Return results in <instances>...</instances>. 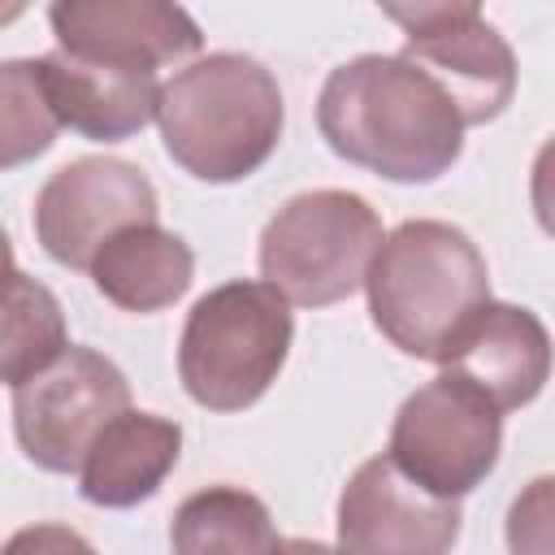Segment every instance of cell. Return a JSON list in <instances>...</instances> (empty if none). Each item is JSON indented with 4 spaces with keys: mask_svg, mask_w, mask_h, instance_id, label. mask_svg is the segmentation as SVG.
Here are the masks:
<instances>
[{
    "mask_svg": "<svg viewBox=\"0 0 555 555\" xmlns=\"http://www.w3.org/2000/svg\"><path fill=\"white\" fill-rule=\"evenodd\" d=\"M0 555H100L78 529L69 525H56V520H39V525H26L17 529Z\"/></svg>",
    "mask_w": 555,
    "mask_h": 555,
    "instance_id": "cell-20",
    "label": "cell"
},
{
    "mask_svg": "<svg viewBox=\"0 0 555 555\" xmlns=\"http://www.w3.org/2000/svg\"><path fill=\"white\" fill-rule=\"evenodd\" d=\"M130 412L126 373L95 347H65L48 369L13 386V438L43 473H78L87 447Z\"/></svg>",
    "mask_w": 555,
    "mask_h": 555,
    "instance_id": "cell-7",
    "label": "cell"
},
{
    "mask_svg": "<svg viewBox=\"0 0 555 555\" xmlns=\"http://www.w3.org/2000/svg\"><path fill=\"white\" fill-rule=\"evenodd\" d=\"M39 74L56 121L91 143L134 139L156 117V95H160L156 74L69 56L61 48L39 56Z\"/></svg>",
    "mask_w": 555,
    "mask_h": 555,
    "instance_id": "cell-13",
    "label": "cell"
},
{
    "mask_svg": "<svg viewBox=\"0 0 555 555\" xmlns=\"http://www.w3.org/2000/svg\"><path fill=\"white\" fill-rule=\"evenodd\" d=\"M69 347L61 299L30 273L13 269L0 282V382L22 386Z\"/></svg>",
    "mask_w": 555,
    "mask_h": 555,
    "instance_id": "cell-17",
    "label": "cell"
},
{
    "mask_svg": "<svg viewBox=\"0 0 555 555\" xmlns=\"http://www.w3.org/2000/svg\"><path fill=\"white\" fill-rule=\"evenodd\" d=\"M499 447L503 412L460 373L442 369L399 403L386 438V460L434 499L460 503L494 473Z\"/></svg>",
    "mask_w": 555,
    "mask_h": 555,
    "instance_id": "cell-6",
    "label": "cell"
},
{
    "mask_svg": "<svg viewBox=\"0 0 555 555\" xmlns=\"http://www.w3.org/2000/svg\"><path fill=\"white\" fill-rule=\"evenodd\" d=\"M160 199L152 178L117 156H78L61 165L35 195V238L65 269H91L95 251L130 230L156 221Z\"/></svg>",
    "mask_w": 555,
    "mask_h": 555,
    "instance_id": "cell-9",
    "label": "cell"
},
{
    "mask_svg": "<svg viewBox=\"0 0 555 555\" xmlns=\"http://www.w3.org/2000/svg\"><path fill=\"white\" fill-rule=\"evenodd\" d=\"M278 555H343V551L325 546V542H312V538H291V542H282Z\"/></svg>",
    "mask_w": 555,
    "mask_h": 555,
    "instance_id": "cell-21",
    "label": "cell"
},
{
    "mask_svg": "<svg viewBox=\"0 0 555 555\" xmlns=\"http://www.w3.org/2000/svg\"><path fill=\"white\" fill-rule=\"evenodd\" d=\"M442 369L477 386L499 412H516L533 403L551 377V334L538 312L490 299L468 321Z\"/></svg>",
    "mask_w": 555,
    "mask_h": 555,
    "instance_id": "cell-12",
    "label": "cell"
},
{
    "mask_svg": "<svg viewBox=\"0 0 555 555\" xmlns=\"http://www.w3.org/2000/svg\"><path fill=\"white\" fill-rule=\"evenodd\" d=\"M173 555H278L282 538L260 494L243 486H204L169 520Z\"/></svg>",
    "mask_w": 555,
    "mask_h": 555,
    "instance_id": "cell-16",
    "label": "cell"
},
{
    "mask_svg": "<svg viewBox=\"0 0 555 555\" xmlns=\"http://www.w3.org/2000/svg\"><path fill=\"white\" fill-rule=\"evenodd\" d=\"M295 338L291 304L264 282H221L199 295L178 338L182 390L208 412L251 408L282 373Z\"/></svg>",
    "mask_w": 555,
    "mask_h": 555,
    "instance_id": "cell-4",
    "label": "cell"
},
{
    "mask_svg": "<svg viewBox=\"0 0 555 555\" xmlns=\"http://www.w3.org/2000/svg\"><path fill=\"white\" fill-rule=\"evenodd\" d=\"M91 282L95 291L117 304L121 312H165L173 308L191 282H195V251L182 234L160 230L156 221L130 225L113 234L95 260H91Z\"/></svg>",
    "mask_w": 555,
    "mask_h": 555,
    "instance_id": "cell-15",
    "label": "cell"
},
{
    "mask_svg": "<svg viewBox=\"0 0 555 555\" xmlns=\"http://www.w3.org/2000/svg\"><path fill=\"white\" fill-rule=\"evenodd\" d=\"M364 291L369 317L395 351L447 364L468 321L490 304V269L460 225L416 217L382 238Z\"/></svg>",
    "mask_w": 555,
    "mask_h": 555,
    "instance_id": "cell-2",
    "label": "cell"
},
{
    "mask_svg": "<svg viewBox=\"0 0 555 555\" xmlns=\"http://www.w3.org/2000/svg\"><path fill=\"white\" fill-rule=\"evenodd\" d=\"M17 13H22V4H0V26H4V22H13Z\"/></svg>",
    "mask_w": 555,
    "mask_h": 555,
    "instance_id": "cell-23",
    "label": "cell"
},
{
    "mask_svg": "<svg viewBox=\"0 0 555 555\" xmlns=\"http://www.w3.org/2000/svg\"><path fill=\"white\" fill-rule=\"evenodd\" d=\"M343 555H451L460 542V503L434 499L386 455L364 460L338 494Z\"/></svg>",
    "mask_w": 555,
    "mask_h": 555,
    "instance_id": "cell-10",
    "label": "cell"
},
{
    "mask_svg": "<svg viewBox=\"0 0 555 555\" xmlns=\"http://www.w3.org/2000/svg\"><path fill=\"white\" fill-rule=\"evenodd\" d=\"M182 425L156 412H121L104 434L87 447L78 464V494L95 507L121 512L147 503L165 477L178 468Z\"/></svg>",
    "mask_w": 555,
    "mask_h": 555,
    "instance_id": "cell-14",
    "label": "cell"
},
{
    "mask_svg": "<svg viewBox=\"0 0 555 555\" xmlns=\"http://www.w3.org/2000/svg\"><path fill=\"white\" fill-rule=\"evenodd\" d=\"M169 160L212 186L251 178L282 139L286 104L273 69L247 52H208L160 82L156 117Z\"/></svg>",
    "mask_w": 555,
    "mask_h": 555,
    "instance_id": "cell-3",
    "label": "cell"
},
{
    "mask_svg": "<svg viewBox=\"0 0 555 555\" xmlns=\"http://www.w3.org/2000/svg\"><path fill=\"white\" fill-rule=\"evenodd\" d=\"M403 30V61L429 74L455 104L464 130L494 121L516 95V52L468 0L438 4H386Z\"/></svg>",
    "mask_w": 555,
    "mask_h": 555,
    "instance_id": "cell-8",
    "label": "cell"
},
{
    "mask_svg": "<svg viewBox=\"0 0 555 555\" xmlns=\"http://www.w3.org/2000/svg\"><path fill=\"white\" fill-rule=\"evenodd\" d=\"M551 477H538L516 503H512V516H507V546L512 555H551Z\"/></svg>",
    "mask_w": 555,
    "mask_h": 555,
    "instance_id": "cell-19",
    "label": "cell"
},
{
    "mask_svg": "<svg viewBox=\"0 0 555 555\" xmlns=\"http://www.w3.org/2000/svg\"><path fill=\"white\" fill-rule=\"evenodd\" d=\"M13 273V243H9V234H4V225H0V282Z\"/></svg>",
    "mask_w": 555,
    "mask_h": 555,
    "instance_id": "cell-22",
    "label": "cell"
},
{
    "mask_svg": "<svg viewBox=\"0 0 555 555\" xmlns=\"http://www.w3.org/2000/svg\"><path fill=\"white\" fill-rule=\"evenodd\" d=\"M377 208L338 186L291 195L260 230V278L295 308H330L364 286L382 247Z\"/></svg>",
    "mask_w": 555,
    "mask_h": 555,
    "instance_id": "cell-5",
    "label": "cell"
},
{
    "mask_svg": "<svg viewBox=\"0 0 555 555\" xmlns=\"http://www.w3.org/2000/svg\"><path fill=\"white\" fill-rule=\"evenodd\" d=\"M56 113L43 91L39 61H0V169H17L56 143Z\"/></svg>",
    "mask_w": 555,
    "mask_h": 555,
    "instance_id": "cell-18",
    "label": "cell"
},
{
    "mask_svg": "<svg viewBox=\"0 0 555 555\" xmlns=\"http://www.w3.org/2000/svg\"><path fill=\"white\" fill-rule=\"evenodd\" d=\"M48 22L61 52L143 74L191 61L204 48L195 17L165 0H61Z\"/></svg>",
    "mask_w": 555,
    "mask_h": 555,
    "instance_id": "cell-11",
    "label": "cell"
},
{
    "mask_svg": "<svg viewBox=\"0 0 555 555\" xmlns=\"http://www.w3.org/2000/svg\"><path fill=\"white\" fill-rule=\"evenodd\" d=\"M325 147L386 182H438L464 152L447 91L399 52H364L330 69L317 95Z\"/></svg>",
    "mask_w": 555,
    "mask_h": 555,
    "instance_id": "cell-1",
    "label": "cell"
}]
</instances>
